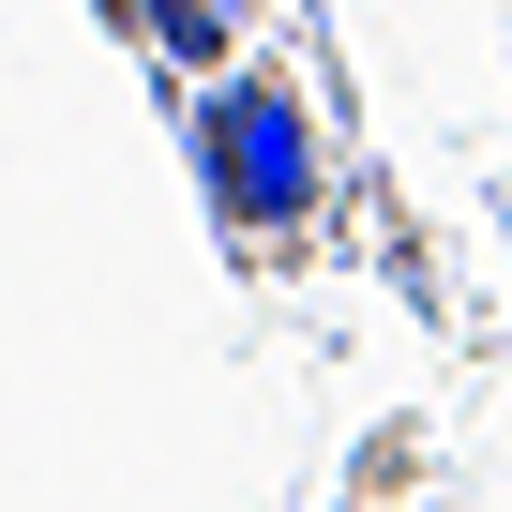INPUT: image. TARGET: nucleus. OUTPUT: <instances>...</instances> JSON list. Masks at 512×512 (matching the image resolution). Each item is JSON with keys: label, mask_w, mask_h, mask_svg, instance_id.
<instances>
[{"label": "nucleus", "mask_w": 512, "mask_h": 512, "mask_svg": "<svg viewBox=\"0 0 512 512\" xmlns=\"http://www.w3.org/2000/svg\"><path fill=\"white\" fill-rule=\"evenodd\" d=\"M226 181H241L256 211H272V196L302 181V166H287V106H226Z\"/></svg>", "instance_id": "1"}]
</instances>
